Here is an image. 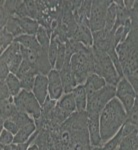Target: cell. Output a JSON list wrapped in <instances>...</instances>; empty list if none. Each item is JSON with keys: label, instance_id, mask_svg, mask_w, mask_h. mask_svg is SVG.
Returning <instances> with one entry per match:
<instances>
[{"label": "cell", "instance_id": "cell-39", "mask_svg": "<svg viewBox=\"0 0 138 150\" xmlns=\"http://www.w3.org/2000/svg\"><path fill=\"white\" fill-rule=\"evenodd\" d=\"M90 150H106L103 146H98V147H92Z\"/></svg>", "mask_w": 138, "mask_h": 150}, {"label": "cell", "instance_id": "cell-7", "mask_svg": "<svg viewBox=\"0 0 138 150\" xmlns=\"http://www.w3.org/2000/svg\"><path fill=\"white\" fill-rule=\"evenodd\" d=\"M116 96V86L107 84L102 89H100L93 95L87 98V108L86 112L88 114H100L103 108L108 103L115 98Z\"/></svg>", "mask_w": 138, "mask_h": 150}, {"label": "cell", "instance_id": "cell-26", "mask_svg": "<svg viewBox=\"0 0 138 150\" xmlns=\"http://www.w3.org/2000/svg\"><path fill=\"white\" fill-rule=\"evenodd\" d=\"M14 40H15L14 36L5 27L1 28V31H0V51H1V53L5 51L7 48L14 42Z\"/></svg>", "mask_w": 138, "mask_h": 150}, {"label": "cell", "instance_id": "cell-28", "mask_svg": "<svg viewBox=\"0 0 138 150\" xmlns=\"http://www.w3.org/2000/svg\"><path fill=\"white\" fill-rule=\"evenodd\" d=\"M5 28L14 36V38H17L18 36H21V35L24 34L22 29H21L20 26H19L17 18H16L15 15L10 17V19H9L8 22H7V24H6Z\"/></svg>", "mask_w": 138, "mask_h": 150}, {"label": "cell", "instance_id": "cell-3", "mask_svg": "<svg viewBox=\"0 0 138 150\" xmlns=\"http://www.w3.org/2000/svg\"><path fill=\"white\" fill-rule=\"evenodd\" d=\"M70 66L76 78L77 84L85 83L89 76L94 73V58L92 47L84 46L81 50L72 55Z\"/></svg>", "mask_w": 138, "mask_h": 150}, {"label": "cell", "instance_id": "cell-31", "mask_svg": "<svg viewBox=\"0 0 138 150\" xmlns=\"http://www.w3.org/2000/svg\"><path fill=\"white\" fill-rule=\"evenodd\" d=\"M37 73L33 72V73H30L26 76L22 77L21 79H19L21 82V87L24 90H27V91H32L33 86H34V82H35V78L37 76Z\"/></svg>", "mask_w": 138, "mask_h": 150}, {"label": "cell", "instance_id": "cell-22", "mask_svg": "<svg viewBox=\"0 0 138 150\" xmlns=\"http://www.w3.org/2000/svg\"><path fill=\"white\" fill-rule=\"evenodd\" d=\"M118 150H138V131L137 128L132 133L124 137Z\"/></svg>", "mask_w": 138, "mask_h": 150}, {"label": "cell", "instance_id": "cell-12", "mask_svg": "<svg viewBox=\"0 0 138 150\" xmlns=\"http://www.w3.org/2000/svg\"><path fill=\"white\" fill-rule=\"evenodd\" d=\"M32 92L34 94L39 103L43 105V103L46 101V99L49 97L48 93V77L47 75L38 74L35 78L34 86H33Z\"/></svg>", "mask_w": 138, "mask_h": 150}, {"label": "cell", "instance_id": "cell-11", "mask_svg": "<svg viewBox=\"0 0 138 150\" xmlns=\"http://www.w3.org/2000/svg\"><path fill=\"white\" fill-rule=\"evenodd\" d=\"M87 118V128H88L89 138L92 147L102 146V140L100 134V124H99V114H88Z\"/></svg>", "mask_w": 138, "mask_h": 150}, {"label": "cell", "instance_id": "cell-15", "mask_svg": "<svg viewBox=\"0 0 138 150\" xmlns=\"http://www.w3.org/2000/svg\"><path fill=\"white\" fill-rule=\"evenodd\" d=\"M72 38L85 45L86 47H92V45H93V36H92L90 28H89V26L84 25V24L77 25V29Z\"/></svg>", "mask_w": 138, "mask_h": 150}, {"label": "cell", "instance_id": "cell-32", "mask_svg": "<svg viewBox=\"0 0 138 150\" xmlns=\"http://www.w3.org/2000/svg\"><path fill=\"white\" fill-rule=\"evenodd\" d=\"M127 123H130L133 126L138 128V102L135 101L134 106L132 107V109L127 113Z\"/></svg>", "mask_w": 138, "mask_h": 150}, {"label": "cell", "instance_id": "cell-34", "mask_svg": "<svg viewBox=\"0 0 138 150\" xmlns=\"http://www.w3.org/2000/svg\"><path fill=\"white\" fill-rule=\"evenodd\" d=\"M6 129V130H8L9 132H11L12 134L15 136L16 134L18 133L19 131V127H18V125L16 124L15 122L13 121V120H11V119H8V120H6L5 122L3 123V126H2L1 128V130L2 129Z\"/></svg>", "mask_w": 138, "mask_h": 150}, {"label": "cell", "instance_id": "cell-14", "mask_svg": "<svg viewBox=\"0 0 138 150\" xmlns=\"http://www.w3.org/2000/svg\"><path fill=\"white\" fill-rule=\"evenodd\" d=\"M83 85L85 87L87 98H88V97H90L91 95H93L95 92L100 90V89H102L104 86L107 85V83H106V81L104 80L102 77L93 73L87 78V80L85 81V83H84Z\"/></svg>", "mask_w": 138, "mask_h": 150}, {"label": "cell", "instance_id": "cell-36", "mask_svg": "<svg viewBox=\"0 0 138 150\" xmlns=\"http://www.w3.org/2000/svg\"><path fill=\"white\" fill-rule=\"evenodd\" d=\"M9 74H10V70H9L8 65L5 62L0 61V81L5 82Z\"/></svg>", "mask_w": 138, "mask_h": 150}, {"label": "cell", "instance_id": "cell-16", "mask_svg": "<svg viewBox=\"0 0 138 150\" xmlns=\"http://www.w3.org/2000/svg\"><path fill=\"white\" fill-rule=\"evenodd\" d=\"M16 18H17L18 24L20 28L22 29L24 34L32 36L36 35L38 29L40 27V24L38 23L37 20L29 17H19V16H16Z\"/></svg>", "mask_w": 138, "mask_h": 150}, {"label": "cell", "instance_id": "cell-18", "mask_svg": "<svg viewBox=\"0 0 138 150\" xmlns=\"http://www.w3.org/2000/svg\"><path fill=\"white\" fill-rule=\"evenodd\" d=\"M36 130H37V127H36V125H35V121L33 123H30V124H27V125H25V126L21 127L20 129H19L17 134L14 136V143L20 144V143H25V142H27Z\"/></svg>", "mask_w": 138, "mask_h": 150}, {"label": "cell", "instance_id": "cell-1", "mask_svg": "<svg viewBox=\"0 0 138 150\" xmlns=\"http://www.w3.org/2000/svg\"><path fill=\"white\" fill-rule=\"evenodd\" d=\"M123 77L133 86L138 96V15L132 9L131 27L127 37L116 47Z\"/></svg>", "mask_w": 138, "mask_h": 150}, {"label": "cell", "instance_id": "cell-17", "mask_svg": "<svg viewBox=\"0 0 138 150\" xmlns=\"http://www.w3.org/2000/svg\"><path fill=\"white\" fill-rule=\"evenodd\" d=\"M17 112L15 104H14V98L10 97L6 100L1 101V120H0V125L1 128L3 126V123L6 120L10 119L13 117V115Z\"/></svg>", "mask_w": 138, "mask_h": 150}, {"label": "cell", "instance_id": "cell-23", "mask_svg": "<svg viewBox=\"0 0 138 150\" xmlns=\"http://www.w3.org/2000/svg\"><path fill=\"white\" fill-rule=\"evenodd\" d=\"M19 53H21V45L19 44L18 42L14 41L5 51H3L1 53L0 61H3V62H5L7 65H9V63L12 61V59L17 54H19Z\"/></svg>", "mask_w": 138, "mask_h": 150}, {"label": "cell", "instance_id": "cell-4", "mask_svg": "<svg viewBox=\"0 0 138 150\" xmlns=\"http://www.w3.org/2000/svg\"><path fill=\"white\" fill-rule=\"evenodd\" d=\"M94 58V73L102 77L107 84L116 86L121 77L116 70L109 55L106 52L92 47Z\"/></svg>", "mask_w": 138, "mask_h": 150}, {"label": "cell", "instance_id": "cell-19", "mask_svg": "<svg viewBox=\"0 0 138 150\" xmlns=\"http://www.w3.org/2000/svg\"><path fill=\"white\" fill-rule=\"evenodd\" d=\"M73 94V97L76 102L77 111H86L87 108V93L85 87L82 85H78L74 88V90L71 92Z\"/></svg>", "mask_w": 138, "mask_h": 150}, {"label": "cell", "instance_id": "cell-37", "mask_svg": "<svg viewBox=\"0 0 138 150\" xmlns=\"http://www.w3.org/2000/svg\"><path fill=\"white\" fill-rule=\"evenodd\" d=\"M1 150H17V144L11 143L8 145H1Z\"/></svg>", "mask_w": 138, "mask_h": 150}, {"label": "cell", "instance_id": "cell-20", "mask_svg": "<svg viewBox=\"0 0 138 150\" xmlns=\"http://www.w3.org/2000/svg\"><path fill=\"white\" fill-rule=\"evenodd\" d=\"M15 42H18L20 45H22L23 47L28 48L31 50H35V51H39L42 49V46L39 44V42L36 39V36L32 35H27L23 34L21 36H18L17 38H15Z\"/></svg>", "mask_w": 138, "mask_h": 150}, {"label": "cell", "instance_id": "cell-10", "mask_svg": "<svg viewBox=\"0 0 138 150\" xmlns=\"http://www.w3.org/2000/svg\"><path fill=\"white\" fill-rule=\"evenodd\" d=\"M47 77H48V93H49V97L52 100L58 101L64 95L63 85H62L59 71L52 69L48 73Z\"/></svg>", "mask_w": 138, "mask_h": 150}, {"label": "cell", "instance_id": "cell-30", "mask_svg": "<svg viewBox=\"0 0 138 150\" xmlns=\"http://www.w3.org/2000/svg\"><path fill=\"white\" fill-rule=\"evenodd\" d=\"M65 61H66V45H65V43H60L54 69L57 70V71H60L62 67L64 66Z\"/></svg>", "mask_w": 138, "mask_h": 150}, {"label": "cell", "instance_id": "cell-24", "mask_svg": "<svg viewBox=\"0 0 138 150\" xmlns=\"http://www.w3.org/2000/svg\"><path fill=\"white\" fill-rule=\"evenodd\" d=\"M5 83H6V85L8 86L11 95L13 96V97L18 95V94L20 93V91L22 90L21 82L15 74H12V73L9 74V76L7 77V79L5 80Z\"/></svg>", "mask_w": 138, "mask_h": 150}, {"label": "cell", "instance_id": "cell-9", "mask_svg": "<svg viewBox=\"0 0 138 150\" xmlns=\"http://www.w3.org/2000/svg\"><path fill=\"white\" fill-rule=\"evenodd\" d=\"M116 98L122 103L125 111L128 113L134 106L136 101V92L133 86L125 77L120 79L119 83L116 85Z\"/></svg>", "mask_w": 138, "mask_h": 150}, {"label": "cell", "instance_id": "cell-33", "mask_svg": "<svg viewBox=\"0 0 138 150\" xmlns=\"http://www.w3.org/2000/svg\"><path fill=\"white\" fill-rule=\"evenodd\" d=\"M0 143L1 145H8L14 143V135L6 129H2L0 133Z\"/></svg>", "mask_w": 138, "mask_h": 150}, {"label": "cell", "instance_id": "cell-2", "mask_svg": "<svg viewBox=\"0 0 138 150\" xmlns=\"http://www.w3.org/2000/svg\"><path fill=\"white\" fill-rule=\"evenodd\" d=\"M127 112L117 98H113L99 114L100 134L102 144L114 137L126 123Z\"/></svg>", "mask_w": 138, "mask_h": 150}, {"label": "cell", "instance_id": "cell-35", "mask_svg": "<svg viewBox=\"0 0 138 150\" xmlns=\"http://www.w3.org/2000/svg\"><path fill=\"white\" fill-rule=\"evenodd\" d=\"M10 97H13V96L11 95L8 86L6 85L5 82H1L0 83V100H6Z\"/></svg>", "mask_w": 138, "mask_h": 150}, {"label": "cell", "instance_id": "cell-27", "mask_svg": "<svg viewBox=\"0 0 138 150\" xmlns=\"http://www.w3.org/2000/svg\"><path fill=\"white\" fill-rule=\"evenodd\" d=\"M35 36H36V39H37V41L39 42V44L43 48L49 49L50 42H51V35L48 32L47 29L44 28L43 26H40Z\"/></svg>", "mask_w": 138, "mask_h": 150}, {"label": "cell", "instance_id": "cell-25", "mask_svg": "<svg viewBox=\"0 0 138 150\" xmlns=\"http://www.w3.org/2000/svg\"><path fill=\"white\" fill-rule=\"evenodd\" d=\"M116 18H117V8L114 1H112L111 5L109 6L106 14V20H105V30H112L115 25Z\"/></svg>", "mask_w": 138, "mask_h": 150}, {"label": "cell", "instance_id": "cell-6", "mask_svg": "<svg viewBox=\"0 0 138 150\" xmlns=\"http://www.w3.org/2000/svg\"><path fill=\"white\" fill-rule=\"evenodd\" d=\"M14 98V104L18 111L28 114L34 120L38 119L42 113V105L36 99L32 91L22 90Z\"/></svg>", "mask_w": 138, "mask_h": 150}, {"label": "cell", "instance_id": "cell-29", "mask_svg": "<svg viewBox=\"0 0 138 150\" xmlns=\"http://www.w3.org/2000/svg\"><path fill=\"white\" fill-rule=\"evenodd\" d=\"M123 138H124V135H123L122 129H120L114 137H112L109 141H107L105 144H103L102 146L106 150H116V149H118V147L120 146Z\"/></svg>", "mask_w": 138, "mask_h": 150}, {"label": "cell", "instance_id": "cell-5", "mask_svg": "<svg viewBox=\"0 0 138 150\" xmlns=\"http://www.w3.org/2000/svg\"><path fill=\"white\" fill-rule=\"evenodd\" d=\"M21 54L23 56V60L28 62L38 74L48 75L53 69L48 57L47 48H42L39 51H35L21 45Z\"/></svg>", "mask_w": 138, "mask_h": 150}, {"label": "cell", "instance_id": "cell-38", "mask_svg": "<svg viewBox=\"0 0 138 150\" xmlns=\"http://www.w3.org/2000/svg\"><path fill=\"white\" fill-rule=\"evenodd\" d=\"M27 150H40V148L35 143H32V144L30 145V146L28 147Z\"/></svg>", "mask_w": 138, "mask_h": 150}, {"label": "cell", "instance_id": "cell-21", "mask_svg": "<svg viewBox=\"0 0 138 150\" xmlns=\"http://www.w3.org/2000/svg\"><path fill=\"white\" fill-rule=\"evenodd\" d=\"M57 104L61 109L66 111L69 114H73L74 112L77 111L76 102H75V99L72 93L64 94V95L57 101Z\"/></svg>", "mask_w": 138, "mask_h": 150}, {"label": "cell", "instance_id": "cell-8", "mask_svg": "<svg viewBox=\"0 0 138 150\" xmlns=\"http://www.w3.org/2000/svg\"><path fill=\"white\" fill-rule=\"evenodd\" d=\"M111 3H112L111 0L92 1L90 17H89V28L92 33L102 30L105 27L106 14Z\"/></svg>", "mask_w": 138, "mask_h": 150}, {"label": "cell", "instance_id": "cell-13", "mask_svg": "<svg viewBox=\"0 0 138 150\" xmlns=\"http://www.w3.org/2000/svg\"><path fill=\"white\" fill-rule=\"evenodd\" d=\"M60 77H61L62 85H63L64 94L71 93L74 90L76 86H78L76 81V78L74 76V73L71 69L70 63H65L62 69L59 71Z\"/></svg>", "mask_w": 138, "mask_h": 150}]
</instances>
